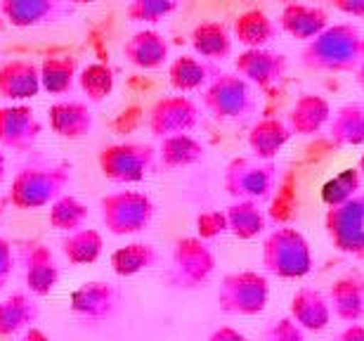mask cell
Segmentation results:
<instances>
[{
  "label": "cell",
  "mask_w": 364,
  "mask_h": 341,
  "mask_svg": "<svg viewBox=\"0 0 364 341\" xmlns=\"http://www.w3.org/2000/svg\"><path fill=\"white\" fill-rule=\"evenodd\" d=\"M355 74H358V83L362 85V88H364V62L360 64V67L358 69H355Z\"/></svg>",
  "instance_id": "7dc6e473"
},
{
  "label": "cell",
  "mask_w": 364,
  "mask_h": 341,
  "mask_svg": "<svg viewBox=\"0 0 364 341\" xmlns=\"http://www.w3.org/2000/svg\"><path fill=\"white\" fill-rule=\"evenodd\" d=\"M7 178V159L3 154V149H0V183Z\"/></svg>",
  "instance_id": "bcb514c9"
},
{
  "label": "cell",
  "mask_w": 364,
  "mask_h": 341,
  "mask_svg": "<svg viewBox=\"0 0 364 341\" xmlns=\"http://www.w3.org/2000/svg\"><path fill=\"white\" fill-rule=\"evenodd\" d=\"M225 214H228L230 232L242 242H251V239L260 237L267 228V216L258 206V201L232 199V204L225 209Z\"/></svg>",
  "instance_id": "4dcf8cb0"
},
{
  "label": "cell",
  "mask_w": 364,
  "mask_h": 341,
  "mask_svg": "<svg viewBox=\"0 0 364 341\" xmlns=\"http://www.w3.org/2000/svg\"><path fill=\"white\" fill-rule=\"evenodd\" d=\"M329 303L333 318L343 322H362L364 320V275L348 273L333 280L329 287Z\"/></svg>",
  "instance_id": "44dd1931"
},
{
  "label": "cell",
  "mask_w": 364,
  "mask_h": 341,
  "mask_svg": "<svg viewBox=\"0 0 364 341\" xmlns=\"http://www.w3.org/2000/svg\"><path fill=\"white\" fill-rule=\"evenodd\" d=\"M180 0H130L128 19L135 24H159L178 10Z\"/></svg>",
  "instance_id": "74e56055"
},
{
  "label": "cell",
  "mask_w": 364,
  "mask_h": 341,
  "mask_svg": "<svg viewBox=\"0 0 364 341\" xmlns=\"http://www.w3.org/2000/svg\"><path fill=\"white\" fill-rule=\"evenodd\" d=\"M360 201H362V206H364V192L360 194Z\"/></svg>",
  "instance_id": "816d5d0a"
},
{
  "label": "cell",
  "mask_w": 364,
  "mask_h": 341,
  "mask_svg": "<svg viewBox=\"0 0 364 341\" xmlns=\"http://www.w3.org/2000/svg\"><path fill=\"white\" fill-rule=\"evenodd\" d=\"M156 152H159V164L168 171H176V169H187V166L199 164L203 154H206V147H203V142L196 140L194 135L176 133V135L164 137Z\"/></svg>",
  "instance_id": "83f0119b"
},
{
  "label": "cell",
  "mask_w": 364,
  "mask_h": 341,
  "mask_svg": "<svg viewBox=\"0 0 364 341\" xmlns=\"http://www.w3.org/2000/svg\"><path fill=\"white\" fill-rule=\"evenodd\" d=\"M291 137L294 133H291L287 121L277 119V116H265L251 128L249 149L253 152V157L263 159V162H274Z\"/></svg>",
  "instance_id": "4316f807"
},
{
  "label": "cell",
  "mask_w": 364,
  "mask_h": 341,
  "mask_svg": "<svg viewBox=\"0 0 364 341\" xmlns=\"http://www.w3.org/2000/svg\"><path fill=\"white\" fill-rule=\"evenodd\" d=\"M69 308L78 320L100 325L107 322L121 310V292L107 280H88L74 289Z\"/></svg>",
  "instance_id": "8fae6325"
},
{
  "label": "cell",
  "mask_w": 364,
  "mask_h": 341,
  "mask_svg": "<svg viewBox=\"0 0 364 341\" xmlns=\"http://www.w3.org/2000/svg\"><path fill=\"white\" fill-rule=\"evenodd\" d=\"M289 315L301 325L305 332H322L331 322V303L329 296L315 287H301L291 296Z\"/></svg>",
  "instance_id": "d6986e66"
},
{
  "label": "cell",
  "mask_w": 364,
  "mask_h": 341,
  "mask_svg": "<svg viewBox=\"0 0 364 341\" xmlns=\"http://www.w3.org/2000/svg\"><path fill=\"white\" fill-rule=\"evenodd\" d=\"M109 261H112L114 275H119V278H135V275L156 266L159 251L149 242H130L126 246H119Z\"/></svg>",
  "instance_id": "d6a6232c"
},
{
  "label": "cell",
  "mask_w": 364,
  "mask_h": 341,
  "mask_svg": "<svg viewBox=\"0 0 364 341\" xmlns=\"http://www.w3.org/2000/svg\"><path fill=\"white\" fill-rule=\"evenodd\" d=\"M215 266V253L201 237H182L173 246L168 282L171 287L182 289V292L201 289L213 278Z\"/></svg>",
  "instance_id": "ba28073f"
},
{
  "label": "cell",
  "mask_w": 364,
  "mask_h": 341,
  "mask_svg": "<svg viewBox=\"0 0 364 341\" xmlns=\"http://www.w3.org/2000/svg\"><path fill=\"white\" fill-rule=\"evenodd\" d=\"M201 105L215 121L246 119L256 110L253 85L237 71H218V76L203 88Z\"/></svg>",
  "instance_id": "52a82bcc"
},
{
  "label": "cell",
  "mask_w": 364,
  "mask_h": 341,
  "mask_svg": "<svg viewBox=\"0 0 364 341\" xmlns=\"http://www.w3.org/2000/svg\"><path fill=\"white\" fill-rule=\"evenodd\" d=\"M123 57L142 71H156L168 64L171 46L154 28H144L123 43Z\"/></svg>",
  "instance_id": "e0dca14e"
},
{
  "label": "cell",
  "mask_w": 364,
  "mask_h": 341,
  "mask_svg": "<svg viewBox=\"0 0 364 341\" xmlns=\"http://www.w3.org/2000/svg\"><path fill=\"white\" fill-rule=\"evenodd\" d=\"M74 12L76 5L69 0H0V14L17 28L57 24Z\"/></svg>",
  "instance_id": "5bb4252c"
},
{
  "label": "cell",
  "mask_w": 364,
  "mask_h": 341,
  "mask_svg": "<svg viewBox=\"0 0 364 341\" xmlns=\"http://www.w3.org/2000/svg\"><path fill=\"white\" fill-rule=\"evenodd\" d=\"M76 78H78V64L76 57L71 55L46 57L41 64V85L50 95H67V93L74 90Z\"/></svg>",
  "instance_id": "836d02e7"
},
{
  "label": "cell",
  "mask_w": 364,
  "mask_h": 341,
  "mask_svg": "<svg viewBox=\"0 0 364 341\" xmlns=\"http://www.w3.org/2000/svg\"><path fill=\"white\" fill-rule=\"evenodd\" d=\"M329 26V14L322 7L305 5V3H289L284 5L279 14V28L296 41H312L317 33H322Z\"/></svg>",
  "instance_id": "603a6c76"
},
{
  "label": "cell",
  "mask_w": 364,
  "mask_h": 341,
  "mask_svg": "<svg viewBox=\"0 0 364 341\" xmlns=\"http://www.w3.org/2000/svg\"><path fill=\"white\" fill-rule=\"evenodd\" d=\"M277 185L274 162H263L258 157H235L225 166L223 187L232 199L263 201Z\"/></svg>",
  "instance_id": "9c48e42d"
},
{
  "label": "cell",
  "mask_w": 364,
  "mask_h": 341,
  "mask_svg": "<svg viewBox=\"0 0 364 341\" xmlns=\"http://www.w3.org/2000/svg\"><path fill=\"white\" fill-rule=\"evenodd\" d=\"M329 135L341 147L364 145V103H348L338 107L329 119Z\"/></svg>",
  "instance_id": "f546056e"
},
{
  "label": "cell",
  "mask_w": 364,
  "mask_h": 341,
  "mask_svg": "<svg viewBox=\"0 0 364 341\" xmlns=\"http://www.w3.org/2000/svg\"><path fill=\"white\" fill-rule=\"evenodd\" d=\"M156 206L149 194L137 190H116L100 199V219L112 235L128 237L144 232L154 221Z\"/></svg>",
  "instance_id": "277c9868"
},
{
  "label": "cell",
  "mask_w": 364,
  "mask_h": 341,
  "mask_svg": "<svg viewBox=\"0 0 364 341\" xmlns=\"http://www.w3.org/2000/svg\"><path fill=\"white\" fill-rule=\"evenodd\" d=\"M232 36L244 48H265L267 43H272L277 38V24L270 14L253 7V10H246L235 19Z\"/></svg>",
  "instance_id": "f1b7e54d"
},
{
  "label": "cell",
  "mask_w": 364,
  "mask_h": 341,
  "mask_svg": "<svg viewBox=\"0 0 364 341\" xmlns=\"http://www.w3.org/2000/svg\"><path fill=\"white\" fill-rule=\"evenodd\" d=\"M358 171H360L362 176H364V154L360 157V162H358Z\"/></svg>",
  "instance_id": "681fc988"
},
{
  "label": "cell",
  "mask_w": 364,
  "mask_h": 341,
  "mask_svg": "<svg viewBox=\"0 0 364 341\" xmlns=\"http://www.w3.org/2000/svg\"><path fill=\"white\" fill-rule=\"evenodd\" d=\"M88 206L83 204L81 199L74 197V194L64 192L62 197H57L53 204H50V228L60 230V232H74L78 228L85 226L88 221Z\"/></svg>",
  "instance_id": "e575fe53"
},
{
  "label": "cell",
  "mask_w": 364,
  "mask_h": 341,
  "mask_svg": "<svg viewBox=\"0 0 364 341\" xmlns=\"http://www.w3.org/2000/svg\"><path fill=\"white\" fill-rule=\"evenodd\" d=\"M69 3H74L78 7V5H90V3H95V0H69Z\"/></svg>",
  "instance_id": "c3c4849f"
},
{
  "label": "cell",
  "mask_w": 364,
  "mask_h": 341,
  "mask_svg": "<svg viewBox=\"0 0 364 341\" xmlns=\"http://www.w3.org/2000/svg\"><path fill=\"white\" fill-rule=\"evenodd\" d=\"M324 230L336 251L364 258V206L360 197L326 209Z\"/></svg>",
  "instance_id": "30bf717a"
},
{
  "label": "cell",
  "mask_w": 364,
  "mask_h": 341,
  "mask_svg": "<svg viewBox=\"0 0 364 341\" xmlns=\"http://www.w3.org/2000/svg\"><path fill=\"white\" fill-rule=\"evenodd\" d=\"M100 171L116 185H135L147 180L159 166V152L147 142H116L100 152Z\"/></svg>",
  "instance_id": "5b68a950"
},
{
  "label": "cell",
  "mask_w": 364,
  "mask_h": 341,
  "mask_svg": "<svg viewBox=\"0 0 364 341\" xmlns=\"http://www.w3.org/2000/svg\"><path fill=\"white\" fill-rule=\"evenodd\" d=\"M3 214H5V199L0 197V219H3Z\"/></svg>",
  "instance_id": "f907efd6"
},
{
  "label": "cell",
  "mask_w": 364,
  "mask_h": 341,
  "mask_svg": "<svg viewBox=\"0 0 364 341\" xmlns=\"http://www.w3.org/2000/svg\"><path fill=\"white\" fill-rule=\"evenodd\" d=\"M105 251V237L95 228H78L62 239V253L71 266H92Z\"/></svg>",
  "instance_id": "1f68e13d"
},
{
  "label": "cell",
  "mask_w": 364,
  "mask_h": 341,
  "mask_svg": "<svg viewBox=\"0 0 364 341\" xmlns=\"http://www.w3.org/2000/svg\"><path fill=\"white\" fill-rule=\"evenodd\" d=\"M218 76L213 62L203 60L199 55H180L168 67V83L178 93H196Z\"/></svg>",
  "instance_id": "d4e9b609"
},
{
  "label": "cell",
  "mask_w": 364,
  "mask_h": 341,
  "mask_svg": "<svg viewBox=\"0 0 364 341\" xmlns=\"http://www.w3.org/2000/svg\"><path fill=\"white\" fill-rule=\"evenodd\" d=\"M41 308L31 292H14L0 301V337H14L38 320Z\"/></svg>",
  "instance_id": "484cf974"
},
{
  "label": "cell",
  "mask_w": 364,
  "mask_h": 341,
  "mask_svg": "<svg viewBox=\"0 0 364 341\" xmlns=\"http://www.w3.org/2000/svg\"><path fill=\"white\" fill-rule=\"evenodd\" d=\"M14 266H17V261H14L12 244L7 242L5 237H0V292H3L7 282L12 280V275H14Z\"/></svg>",
  "instance_id": "60d3db41"
},
{
  "label": "cell",
  "mask_w": 364,
  "mask_h": 341,
  "mask_svg": "<svg viewBox=\"0 0 364 341\" xmlns=\"http://www.w3.org/2000/svg\"><path fill=\"white\" fill-rule=\"evenodd\" d=\"M206 341H249V339H246V335H242L237 327L225 325V327H218L215 332H210V337Z\"/></svg>",
  "instance_id": "b9f144b4"
},
{
  "label": "cell",
  "mask_w": 364,
  "mask_h": 341,
  "mask_svg": "<svg viewBox=\"0 0 364 341\" xmlns=\"http://www.w3.org/2000/svg\"><path fill=\"white\" fill-rule=\"evenodd\" d=\"M43 123L28 105L0 107V147L31 152L41 140Z\"/></svg>",
  "instance_id": "9a60e30c"
},
{
  "label": "cell",
  "mask_w": 364,
  "mask_h": 341,
  "mask_svg": "<svg viewBox=\"0 0 364 341\" xmlns=\"http://www.w3.org/2000/svg\"><path fill=\"white\" fill-rule=\"evenodd\" d=\"M265 341H305V330L291 315L277 318L265 330Z\"/></svg>",
  "instance_id": "ab89813d"
},
{
  "label": "cell",
  "mask_w": 364,
  "mask_h": 341,
  "mask_svg": "<svg viewBox=\"0 0 364 341\" xmlns=\"http://www.w3.org/2000/svg\"><path fill=\"white\" fill-rule=\"evenodd\" d=\"M78 83H81V90L88 95V103L100 105L114 93L116 76L109 64L95 62V64H88V67L78 74Z\"/></svg>",
  "instance_id": "d590c367"
},
{
  "label": "cell",
  "mask_w": 364,
  "mask_h": 341,
  "mask_svg": "<svg viewBox=\"0 0 364 341\" xmlns=\"http://www.w3.org/2000/svg\"><path fill=\"white\" fill-rule=\"evenodd\" d=\"M215 301L223 313L239 318H256L270 301V282L258 271L228 273L220 280Z\"/></svg>",
  "instance_id": "8992f818"
},
{
  "label": "cell",
  "mask_w": 364,
  "mask_h": 341,
  "mask_svg": "<svg viewBox=\"0 0 364 341\" xmlns=\"http://www.w3.org/2000/svg\"><path fill=\"white\" fill-rule=\"evenodd\" d=\"M303 67L312 71L350 74L364 62V33L355 24H329L322 33L305 43Z\"/></svg>",
  "instance_id": "6da1fadb"
},
{
  "label": "cell",
  "mask_w": 364,
  "mask_h": 341,
  "mask_svg": "<svg viewBox=\"0 0 364 341\" xmlns=\"http://www.w3.org/2000/svg\"><path fill=\"white\" fill-rule=\"evenodd\" d=\"M41 90V64L31 60H10L0 64V98L31 100Z\"/></svg>",
  "instance_id": "ffe728a7"
},
{
  "label": "cell",
  "mask_w": 364,
  "mask_h": 341,
  "mask_svg": "<svg viewBox=\"0 0 364 341\" xmlns=\"http://www.w3.org/2000/svg\"><path fill=\"white\" fill-rule=\"evenodd\" d=\"M71 185V166L62 162H36L24 164L14 173L12 187L7 192V201L19 211H36L50 206L57 197H62Z\"/></svg>",
  "instance_id": "7a4b0ae2"
},
{
  "label": "cell",
  "mask_w": 364,
  "mask_h": 341,
  "mask_svg": "<svg viewBox=\"0 0 364 341\" xmlns=\"http://www.w3.org/2000/svg\"><path fill=\"white\" fill-rule=\"evenodd\" d=\"M21 266H24V285L36 299L50 296L60 285L62 271L53 249L43 242H21Z\"/></svg>",
  "instance_id": "4fadbf2b"
},
{
  "label": "cell",
  "mask_w": 364,
  "mask_h": 341,
  "mask_svg": "<svg viewBox=\"0 0 364 341\" xmlns=\"http://www.w3.org/2000/svg\"><path fill=\"white\" fill-rule=\"evenodd\" d=\"M263 266L279 280L308 278L315 266L308 237L294 226L274 228L263 242Z\"/></svg>",
  "instance_id": "3957f363"
},
{
  "label": "cell",
  "mask_w": 364,
  "mask_h": 341,
  "mask_svg": "<svg viewBox=\"0 0 364 341\" xmlns=\"http://www.w3.org/2000/svg\"><path fill=\"white\" fill-rule=\"evenodd\" d=\"M225 232H230V226H228V214H225V209H210V211H203L196 216V237H201L203 242H210V239L225 235Z\"/></svg>",
  "instance_id": "f35d334b"
},
{
  "label": "cell",
  "mask_w": 364,
  "mask_h": 341,
  "mask_svg": "<svg viewBox=\"0 0 364 341\" xmlns=\"http://www.w3.org/2000/svg\"><path fill=\"white\" fill-rule=\"evenodd\" d=\"M199 107L194 100H189L187 95H168L156 100L154 107L149 110L147 126L151 130V135L164 140L168 135L176 133H189L199 126Z\"/></svg>",
  "instance_id": "7c38bea8"
},
{
  "label": "cell",
  "mask_w": 364,
  "mask_h": 341,
  "mask_svg": "<svg viewBox=\"0 0 364 341\" xmlns=\"http://www.w3.org/2000/svg\"><path fill=\"white\" fill-rule=\"evenodd\" d=\"M287 55L267 48H246L235 57V71L256 88H272L287 76Z\"/></svg>",
  "instance_id": "2e32d148"
},
{
  "label": "cell",
  "mask_w": 364,
  "mask_h": 341,
  "mask_svg": "<svg viewBox=\"0 0 364 341\" xmlns=\"http://www.w3.org/2000/svg\"><path fill=\"white\" fill-rule=\"evenodd\" d=\"M333 341H364V325L362 322H348L346 327L333 337Z\"/></svg>",
  "instance_id": "7bdbcfd3"
},
{
  "label": "cell",
  "mask_w": 364,
  "mask_h": 341,
  "mask_svg": "<svg viewBox=\"0 0 364 341\" xmlns=\"http://www.w3.org/2000/svg\"><path fill=\"white\" fill-rule=\"evenodd\" d=\"M50 128L62 140H81L95 128V116L90 107L81 100H60L48 110Z\"/></svg>",
  "instance_id": "ac0fdd59"
},
{
  "label": "cell",
  "mask_w": 364,
  "mask_h": 341,
  "mask_svg": "<svg viewBox=\"0 0 364 341\" xmlns=\"http://www.w3.org/2000/svg\"><path fill=\"white\" fill-rule=\"evenodd\" d=\"M329 119H331L329 100L322 95H315V93H305V95L298 98L296 105L291 107L287 123L294 135L310 137V135H317L324 126H329Z\"/></svg>",
  "instance_id": "7402d4cb"
},
{
  "label": "cell",
  "mask_w": 364,
  "mask_h": 341,
  "mask_svg": "<svg viewBox=\"0 0 364 341\" xmlns=\"http://www.w3.org/2000/svg\"><path fill=\"white\" fill-rule=\"evenodd\" d=\"M189 38L194 53L208 62H225L235 50V36L225 21H199Z\"/></svg>",
  "instance_id": "cb8c5ba5"
},
{
  "label": "cell",
  "mask_w": 364,
  "mask_h": 341,
  "mask_svg": "<svg viewBox=\"0 0 364 341\" xmlns=\"http://www.w3.org/2000/svg\"><path fill=\"white\" fill-rule=\"evenodd\" d=\"M19 341H50V337L43 330L33 327V325H31L28 330H24V337H21Z\"/></svg>",
  "instance_id": "f6af8a7d"
},
{
  "label": "cell",
  "mask_w": 364,
  "mask_h": 341,
  "mask_svg": "<svg viewBox=\"0 0 364 341\" xmlns=\"http://www.w3.org/2000/svg\"><path fill=\"white\" fill-rule=\"evenodd\" d=\"M333 5H336V10H341L343 14L364 19V0H333Z\"/></svg>",
  "instance_id": "ee69618b"
},
{
  "label": "cell",
  "mask_w": 364,
  "mask_h": 341,
  "mask_svg": "<svg viewBox=\"0 0 364 341\" xmlns=\"http://www.w3.org/2000/svg\"><path fill=\"white\" fill-rule=\"evenodd\" d=\"M362 185V173L358 169H346L341 171L336 178L326 180L322 187V201L326 206H336L343 201L358 197V190Z\"/></svg>",
  "instance_id": "8d00e7d4"
}]
</instances>
